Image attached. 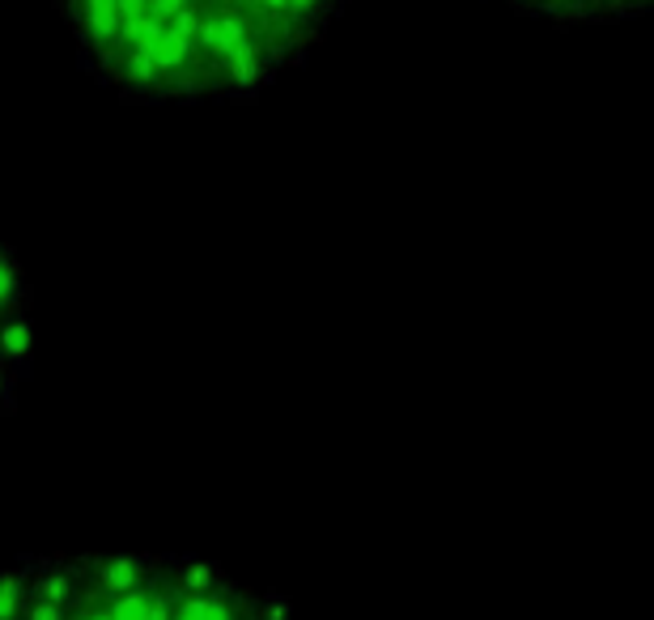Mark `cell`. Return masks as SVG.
<instances>
[{"label": "cell", "mask_w": 654, "mask_h": 620, "mask_svg": "<svg viewBox=\"0 0 654 620\" xmlns=\"http://www.w3.org/2000/svg\"><path fill=\"white\" fill-rule=\"evenodd\" d=\"M349 0H55L82 64L128 103H239L298 64Z\"/></svg>", "instance_id": "cell-1"}, {"label": "cell", "mask_w": 654, "mask_h": 620, "mask_svg": "<svg viewBox=\"0 0 654 620\" xmlns=\"http://www.w3.org/2000/svg\"><path fill=\"white\" fill-rule=\"evenodd\" d=\"M531 18H552V22H612L646 9V0H506Z\"/></svg>", "instance_id": "cell-3"}, {"label": "cell", "mask_w": 654, "mask_h": 620, "mask_svg": "<svg viewBox=\"0 0 654 620\" xmlns=\"http://www.w3.org/2000/svg\"><path fill=\"white\" fill-rule=\"evenodd\" d=\"M68 617V608H60V603H52V599H39V595H30L22 599V612H18V620H64Z\"/></svg>", "instance_id": "cell-8"}, {"label": "cell", "mask_w": 654, "mask_h": 620, "mask_svg": "<svg viewBox=\"0 0 654 620\" xmlns=\"http://www.w3.org/2000/svg\"><path fill=\"white\" fill-rule=\"evenodd\" d=\"M18 382L22 378L13 375L4 361H0V412H13V396H18Z\"/></svg>", "instance_id": "cell-9"}, {"label": "cell", "mask_w": 654, "mask_h": 620, "mask_svg": "<svg viewBox=\"0 0 654 620\" xmlns=\"http://www.w3.org/2000/svg\"><path fill=\"white\" fill-rule=\"evenodd\" d=\"M0 361L18 378H27L30 361H34V327H30L27 311L0 319Z\"/></svg>", "instance_id": "cell-4"}, {"label": "cell", "mask_w": 654, "mask_h": 620, "mask_svg": "<svg viewBox=\"0 0 654 620\" xmlns=\"http://www.w3.org/2000/svg\"><path fill=\"white\" fill-rule=\"evenodd\" d=\"M30 306V285H27V272L18 264L13 246L0 243V319L4 315H18Z\"/></svg>", "instance_id": "cell-5"}, {"label": "cell", "mask_w": 654, "mask_h": 620, "mask_svg": "<svg viewBox=\"0 0 654 620\" xmlns=\"http://www.w3.org/2000/svg\"><path fill=\"white\" fill-rule=\"evenodd\" d=\"M22 599H27V566L13 561L0 569V620H18Z\"/></svg>", "instance_id": "cell-6"}, {"label": "cell", "mask_w": 654, "mask_h": 620, "mask_svg": "<svg viewBox=\"0 0 654 620\" xmlns=\"http://www.w3.org/2000/svg\"><path fill=\"white\" fill-rule=\"evenodd\" d=\"M251 617H255V620H298V612H294V599H289V595H281V591H255Z\"/></svg>", "instance_id": "cell-7"}, {"label": "cell", "mask_w": 654, "mask_h": 620, "mask_svg": "<svg viewBox=\"0 0 654 620\" xmlns=\"http://www.w3.org/2000/svg\"><path fill=\"white\" fill-rule=\"evenodd\" d=\"M77 574L98 591H128L162 566V553H82L73 557Z\"/></svg>", "instance_id": "cell-2"}]
</instances>
